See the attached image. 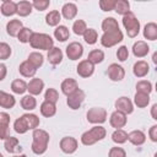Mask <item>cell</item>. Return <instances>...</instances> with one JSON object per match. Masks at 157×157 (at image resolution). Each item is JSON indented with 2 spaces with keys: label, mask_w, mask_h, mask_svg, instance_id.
<instances>
[{
  "label": "cell",
  "mask_w": 157,
  "mask_h": 157,
  "mask_svg": "<svg viewBox=\"0 0 157 157\" xmlns=\"http://www.w3.org/2000/svg\"><path fill=\"white\" fill-rule=\"evenodd\" d=\"M39 125V118L36 114L32 113H26L21 115L18 119L15 120L13 123V129L18 134H25L28 130H34Z\"/></svg>",
  "instance_id": "1"
},
{
  "label": "cell",
  "mask_w": 157,
  "mask_h": 157,
  "mask_svg": "<svg viewBox=\"0 0 157 157\" xmlns=\"http://www.w3.org/2000/svg\"><path fill=\"white\" fill-rule=\"evenodd\" d=\"M32 137H33V142H32V151H33V153L43 155L47 151V148H48V144H49V140H50L49 134L45 130L34 129L33 134H32Z\"/></svg>",
  "instance_id": "2"
},
{
  "label": "cell",
  "mask_w": 157,
  "mask_h": 157,
  "mask_svg": "<svg viewBox=\"0 0 157 157\" xmlns=\"http://www.w3.org/2000/svg\"><path fill=\"white\" fill-rule=\"evenodd\" d=\"M105 129L101 125H96L93 128H91L90 130L85 131L82 135H81V142L85 145V146H91L93 144H96L97 141H101L105 137Z\"/></svg>",
  "instance_id": "3"
},
{
  "label": "cell",
  "mask_w": 157,
  "mask_h": 157,
  "mask_svg": "<svg viewBox=\"0 0 157 157\" xmlns=\"http://www.w3.org/2000/svg\"><path fill=\"white\" fill-rule=\"evenodd\" d=\"M29 44L33 49H42V50H50L54 47V40L49 34L45 33H37L33 32Z\"/></svg>",
  "instance_id": "4"
},
{
  "label": "cell",
  "mask_w": 157,
  "mask_h": 157,
  "mask_svg": "<svg viewBox=\"0 0 157 157\" xmlns=\"http://www.w3.org/2000/svg\"><path fill=\"white\" fill-rule=\"evenodd\" d=\"M123 26L125 27L126 33L130 38L136 37L140 32V22L131 11L123 16Z\"/></svg>",
  "instance_id": "5"
},
{
  "label": "cell",
  "mask_w": 157,
  "mask_h": 157,
  "mask_svg": "<svg viewBox=\"0 0 157 157\" xmlns=\"http://www.w3.org/2000/svg\"><path fill=\"white\" fill-rule=\"evenodd\" d=\"M123 32L120 29L118 31H113V32H104L101 37V43L103 47L105 48H110L114 47L115 44L120 43L123 40Z\"/></svg>",
  "instance_id": "6"
},
{
  "label": "cell",
  "mask_w": 157,
  "mask_h": 157,
  "mask_svg": "<svg viewBox=\"0 0 157 157\" xmlns=\"http://www.w3.org/2000/svg\"><path fill=\"white\" fill-rule=\"evenodd\" d=\"M86 117L91 124H102L107 120V110L101 107H93L87 112Z\"/></svg>",
  "instance_id": "7"
},
{
  "label": "cell",
  "mask_w": 157,
  "mask_h": 157,
  "mask_svg": "<svg viewBox=\"0 0 157 157\" xmlns=\"http://www.w3.org/2000/svg\"><path fill=\"white\" fill-rule=\"evenodd\" d=\"M85 97H86L85 92L81 88H77L74 93H71L70 96H67V105H69V108H71L74 110L75 109H78L81 107L82 102L85 101Z\"/></svg>",
  "instance_id": "8"
},
{
  "label": "cell",
  "mask_w": 157,
  "mask_h": 157,
  "mask_svg": "<svg viewBox=\"0 0 157 157\" xmlns=\"http://www.w3.org/2000/svg\"><path fill=\"white\" fill-rule=\"evenodd\" d=\"M60 150L64 152V153H67V155H71L74 153L77 147H78V144H77V140L72 136H65L60 140Z\"/></svg>",
  "instance_id": "9"
},
{
  "label": "cell",
  "mask_w": 157,
  "mask_h": 157,
  "mask_svg": "<svg viewBox=\"0 0 157 157\" xmlns=\"http://www.w3.org/2000/svg\"><path fill=\"white\" fill-rule=\"evenodd\" d=\"M66 55L70 60H77L83 54V47L78 42H72L66 47Z\"/></svg>",
  "instance_id": "10"
},
{
  "label": "cell",
  "mask_w": 157,
  "mask_h": 157,
  "mask_svg": "<svg viewBox=\"0 0 157 157\" xmlns=\"http://www.w3.org/2000/svg\"><path fill=\"white\" fill-rule=\"evenodd\" d=\"M128 121V118H126V114L119 112V110H115L110 114V118H109V123L113 128L115 129H121L125 126Z\"/></svg>",
  "instance_id": "11"
},
{
  "label": "cell",
  "mask_w": 157,
  "mask_h": 157,
  "mask_svg": "<svg viewBox=\"0 0 157 157\" xmlns=\"http://www.w3.org/2000/svg\"><path fill=\"white\" fill-rule=\"evenodd\" d=\"M115 108H117V110H119L124 114H130L134 110V104L128 97L123 96V97H119L115 101Z\"/></svg>",
  "instance_id": "12"
},
{
  "label": "cell",
  "mask_w": 157,
  "mask_h": 157,
  "mask_svg": "<svg viewBox=\"0 0 157 157\" xmlns=\"http://www.w3.org/2000/svg\"><path fill=\"white\" fill-rule=\"evenodd\" d=\"M76 71L81 77H90L94 72V65L92 63H90L87 59H85V60L78 63Z\"/></svg>",
  "instance_id": "13"
},
{
  "label": "cell",
  "mask_w": 157,
  "mask_h": 157,
  "mask_svg": "<svg viewBox=\"0 0 157 157\" xmlns=\"http://www.w3.org/2000/svg\"><path fill=\"white\" fill-rule=\"evenodd\" d=\"M108 76L112 81H121L125 76V70L118 64H110L108 66Z\"/></svg>",
  "instance_id": "14"
},
{
  "label": "cell",
  "mask_w": 157,
  "mask_h": 157,
  "mask_svg": "<svg viewBox=\"0 0 157 157\" xmlns=\"http://www.w3.org/2000/svg\"><path fill=\"white\" fill-rule=\"evenodd\" d=\"M43 88H44V82H43L40 78H38V77L32 78V80L27 83V91H28L29 94H32V96H38V94H40L42 91H43Z\"/></svg>",
  "instance_id": "15"
},
{
  "label": "cell",
  "mask_w": 157,
  "mask_h": 157,
  "mask_svg": "<svg viewBox=\"0 0 157 157\" xmlns=\"http://www.w3.org/2000/svg\"><path fill=\"white\" fill-rule=\"evenodd\" d=\"M148 52H150V47L144 40H137L132 45V53L136 58H144L148 54Z\"/></svg>",
  "instance_id": "16"
},
{
  "label": "cell",
  "mask_w": 157,
  "mask_h": 157,
  "mask_svg": "<svg viewBox=\"0 0 157 157\" xmlns=\"http://www.w3.org/2000/svg\"><path fill=\"white\" fill-rule=\"evenodd\" d=\"M9 125H10V115L7 113H0V139L5 140L9 137Z\"/></svg>",
  "instance_id": "17"
},
{
  "label": "cell",
  "mask_w": 157,
  "mask_h": 157,
  "mask_svg": "<svg viewBox=\"0 0 157 157\" xmlns=\"http://www.w3.org/2000/svg\"><path fill=\"white\" fill-rule=\"evenodd\" d=\"M61 92L66 96H70L71 93H74L77 88H78V85H77V81L69 77V78H65L63 82H61Z\"/></svg>",
  "instance_id": "18"
},
{
  "label": "cell",
  "mask_w": 157,
  "mask_h": 157,
  "mask_svg": "<svg viewBox=\"0 0 157 157\" xmlns=\"http://www.w3.org/2000/svg\"><path fill=\"white\" fill-rule=\"evenodd\" d=\"M150 71V66L146 61L144 60H139L134 64V67H132V72L136 77H145Z\"/></svg>",
  "instance_id": "19"
},
{
  "label": "cell",
  "mask_w": 157,
  "mask_h": 157,
  "mask_svg": "<svg viewBox=\"0 0 157 157\" xmlns=\"http://www.w3.org/2000/svg\"><path fill=\"white\" fill-rule=\"evenodd\" d=\"M128 140L135 146H141L146 141V135L141 130H134L128 134Z\"/></svg>",
  "instance_id": "20"
},
{
  "label": "cell",
  "mask_w": 157,
  "mask_h": 157,
  "mask_svg": "<svg viewBox=\"0 0 157 157\" xmlns=\"http://www.w3.org/2000/svg\"><path fill=\"white\" fill-rule=\"evenodd\" d=\"M47 58H48V61L52 65H58L63 60V52H61V49H59L56 47H53L50 50H48Z\"/></svg>",
  "instance_id": "21"
},
{
  "label": "cell",
  "mask_w": 157,
  "mask_h": 157,
  "mask_svg": "<svg viewBox=\"0 0 157 157\" xmlns=\"http://www.w3.org/2000/svg\"><path fill=\"white\" fill-rule=\"evenodd\" d=\"M18 71L23 77H33L37 72V69L28 60H26V61L21 63V65L18 66Z\"/></svg>",
  "instance_id": "22"
},
{
  "label": "cell",
  "mask_w": 157,
  "mask_h": 157,
  "mask_svg": "<svg viewBox=\"0 0 157 157\" xmlns=\"http://www.w3.org/2000/svg\"><path fill=\"white\" fill-rule=\"evenodd\" d=\"M22 27L23 26H22V22L20 20H11L6 25V32L11 37H17V34L20 33V31L22 29Z\"/></svg>",
  "instance_id": "23"
},
{
  "label": "cell",
  "mask_w": 157,
  "mask_h": 157,
  "mask_svg": "<svg viewBox=\"0 0 157 157\" xmlns=\"http://www.w3.org/2000/svg\"><path fill=\"white\" fill-rule=\"evenodd\" d=\"M15 103H16V99L12 94L0 91V107L5 109H11L15 105Z\"/></svg>",
  "instance_id": "24"
},
{
  "label": "cell",
  "mask_w": 157,
  "mask_h": 157,
  "mask_svg": "<svg viewBox=\"0 0 157 157\" xmlns=\"http://www.w3.org/2000/svg\"><path fill=\"white\" fill-rule=\"evenodd\" d=\"M1 13L4 16H12L17 11V4L12 0H5L1 4Z\"/></svg>",
  "instance_id": "25"
},
{
  "label": "cell",
  "mask_w": 157,
  "mask_h": 157,
  "mask_svg": "<svg viewBox=\"0 0 157 157\" xmlns=\"http://www.w3.org/2000/svg\"><path fill=\"white\" fill-rule=\"evenodd\" d=\"M61 15L66 20H72L77 15V6L74 2H66V4H64V6L61 9Z\"/></svg>",
  "instance_id": "26"
},
{
  "label": "cell",
  "mask_w": 157,
  "mask_h": 157,
  "mask_svg": "<svg viewBox=\"0 0 157 157\" xmlns=\"http://www.w3.org/2000/svg\"><path fill=\"white\" fill-rule=\"evenodd\" d=\"M16 4H17V11H16V13H18L21 17H26V16H28L32 12V9H33L32 2L26 1V0H22V1H18Z\"/></svg>",
  "instance_id": "27"
},
{
  "label": "cell",
  "mask_w": 157,
  "mask_h": 157,
  "mask_svg": "<svg viewBox=\"0 0 157 157\" xmlns=\"http://www.w3.org/2000/svg\"><path fill=\"white\" fill-rule=\"evenodd\" d=\"M144 37L148 40L157 39V25L155 22H148L144 27Z\"/></svg>",
  "instance_id": "28"
},
{
  "label": "cell",
  "mask_w": 157,
  "mask_h": 157,
  "mask_svg": "<svg viewBox=\"0 0 157 157\" xmlns=\"http://www.w3.org/2000/svg\"><path fill=\"white\" fill-rule=\"evenodd\" d=\"M55 113H56V105L54 103H50L48 101H44L40 104V114L43 117L50 118V117L55 115Z\"/></svg>",
  "instance_id": "29"
},
{
  "label": "cell",
  "mask_w": 157,
  "mask_h": 157,
  "mask_svg": "<svg viewBox=\"0 0 157 157\" xmlns=\"http://www.w3.org/2000/svg\"><path fill=\"white\" fill-rule=\"evenodd\" d=\"M4 146H5V150L10 153H13L18 150H21L20 147V142L17 140V137H13V136H9L5 139V142H4Z\"/></svg>",
  "instance_id": "30"
},
{
  "label": "cell",
  "mask_w": 157,
  "mask_h": 157,
  "mask_svg": "<svg viewBox=\"0 0 157 157\" xmlns=\"http://www.w3.org/2000/svg\"><path fill=\"white\" fill-rule=\"evenodd\" d=\"M102 29H103V32L118 31V29H119L118 21H117L114 17H107V18H104L103 22H102Z\"/></svg>",
  "instance_id": "31"
},
{
  "label": "cell",
  "mask_w": 157,
  "mask_h": 157,
  "mask_svg": "<svg viewBox=\"0 0 157 157\" xmlns=\"http://www.w3.org/2000/svg\"><path fill=\"white\" fill-rule=\"evenodd\" d=\"M54 37L55 39H58L59 42H65L66 39H69L70 37V32L69 28L66 26H58L54 29Z\"/></svg>",
  "instance_id": "32"
},
{
  "label": "cell",
  "mask_w": 157,
  "mask_h": 157,
  "mask_svg": "<svg viewBox=\"0 0 157 157\" xmlns=\"http://www.w3.org/2000/svg\"><path fill=\"white\" fill-rule=\"evenodd\" d=\"M60 20H61V13H60L58 10H53V11H50V12L45 16V22H47V25H49V26H52V27L58 26L59 22H60Z\"/></svg>",
  "instance_id": "33"
},
{
  "label": "cell",
  "mask_w": 157,
  "mask_h": 157,
  "mask_svg": "<svg viewBox=\"0 0 157 157\" xmlns=\"http://www.w3.org/2000/svg\"><path fill=\"white\" fill-rule=\"evenodd\" d=\"M103 59H104V53L101 49H93V50H91L88 53V56H87V60L90 63H92L93 65L102 63Z\"/></svg>",
  "instance_id": "34"
},
{
  "label": "cell",
  "mask_w": 157,
  "mask_h": 157,
  "mask_svg": "<svg viewBox=\"0 0 157 157\" xmlns=\"http://www.w3.org/2000/svg\"><path fill=\"white\" fill-rule=\"evenodd\" d=\"M37 105V101L32 94H26L21 99V107L26 110H33Z\"/></svg>",
  "instance_id": "35"
},
{
  "label": "cell",
  "mask_w": 157,
  "mask_h": 157,
  "mask_svg": "<svg viewBox=\"0 0 157 157\" xmlns=\"http://www.w3.org/2000/svg\"><path fill=\"white\" fill-rule=\"evenodd\" d=\"M134 103H135V105H137L139 108H145V107H147V104L150 103V94L141 93V92H136V94H135V97H134Z\"/></svg>",
  "instance_id": "36"
},
{
  "label": "cell",
  "mask_w": 157,
  "mask_h": 157,
  "mask_svg": "<svg viewBox=\"0 0 157 157\" xmlns=\"http://www.w3.org/2000/svg\"><path fill=\"white\" fill-rule=\"evenodd\" d=\"M11 90H12L13 93L22 94V93H25L27 91V83H26V81L20 80V78L13 80L12 83H11Z\"/></svg>",
  "instance_id": "37"
},
{
  "label": "cell",
  "mask_w": 157,
  "mask_h": 157,
  "mask_svg": "<svg viewBox=\"0 0 157 157\" xmlns=\"http://www.w3.org/2000/svg\"><path fill=\"white\" fill-rule=\"evenodd\" d=\"M112 140L115 144L121 145V144H124V142L128 141V134L123 129H115V131L112 134Z\"/></svg>",
  "instance_id": "38"
},
{
  "label": "cell",
  "mask_w": 157,
  "mask_h": 157,
  "mask_svg": "<svg viewBox=\"0 0 157 157\" xmlns=\"http://www.w3.org/2000/svg\"><path fill=\"white\" fill-rule=\"evenodd\" d=\"M114 10L117 11V13L124 16V15H126L128 12H130V4H129V1H126V0H118V1H115Z\"/></svg>",
  "instance_id": "39"
},
{
  "label": "cell",
  "mask_w": 157,
  "mask_h": 157,
  "mask_svg": "<svg viewBox=\"0 0 157 157\" xmlns=\"http://www.w3.org/2000/svg\"><path fill=\"white\" fill-rule=\"evenodd\" d=\"M36 69H38V67H40L42 65H43V61H44V59H43V55L40 54V53H38V52H33V53H31L29 55H28V59H27Z\"/></svg>",
  "instance_id": "40"
},
{
  "label": "cell",
  "mask_w": 157,
  "mask_h": 157,
  "mask_svg": "<svg viewBox=\"0 0 157 157\" xmlns=\"http://www.w3.org/2000/svg\"><path fill=\"white\" fill-rule=\"evenodd\" d=\"M83 39L87 44H94L98 39V33L93 28H87L86 32L83 33Z\"/></svg>",
  "instance_id": "41"
},
{
  "label": "cell",
  "mask_w": 157,
  "mask_h": 157,
  "mask_svg": "<svg viewBox=\"0 0 157 157\" xmlns=\"http://www.w3.org/2000/svg\"><path fill=\"white\" fill-rule=\"evenodd\" d=\"M152 91V83L147 80H141L136 83V92H141V93H146L150 94Z\"/></svg>",
  "instance_id": "42"
},
{
  "label": "cell",
  "mask_w": 157,
  "mask_h": 157,
  "mask_svg": "<svg viewBox=\"0 0 157 157\" xmlns=\"http://www.w3.org/2000/svg\"><path fill=\"white\" fill-rule=\"evenodd\" d=\"M86 29H87V26H86V22L83 20H76L72 25V31L77 36H83Z\"/></svg>",
  "instance_id": "43"
},
{
  "label": "cell",
  "mask_w": 157,
  "mask_h": 157,
  "mask_svg": "<svg viewBox=\"0 0 157 157\" xmlns=\"http://www.w3.org/2000/svg\"><path fill=\"white\" fill-rule=\"evenodd\" d=\"M33 34V31L31 28L27 27H22V29L20 31V33L17 34V38L21 43H29V39Z\"/></svg>",
  "instance_id": "44"
},
{
  "label": "cell",
  "mask_w": 157,
  "mask_h": 157,
  "mask_svg": "<svg viewBox=\"0 0 157 157\" xmlns=\"http://www.w3.org/2000/svg\"><path fill=\"white\" fill-rule=\"evenodd\" d=\"M44 98H45V101H48V102L55 104V103L58 102V99H59V93H58V91H56L55 88H48V90L45 91Z\"/></svg>",
  "instance_id": "45"
},
{
  "label": "cell",
  "mask_w": 157,
  "mask_h": 157,
  "mask_svg": "<svg viewBox=\"0 0 157 157\" xmlns=\"http://www.w3.org/2000/svg\"><path fill=\"white\" fill-rule=\"evenodd\" d=\"M11 55V48L7 43L5 42H0V59L1 60H6L9 59Z\"/></svg>",
  "instance_id": "46"
},
{
  "label": "cell",
  "mask_w": 157,
  "mask_h": 157,
  "mask_svg": "<svg viewBox=\"0 0 157 157\" xmlns=\"http://www.w3.org/2000/svg\"><path fill=\"white\" fill-rule=\"evenodd\" d=\"M50 5V1L49 0H34L33 2H32V6L36 9V10H38V11H44V10H47V7Z\"/></svg>",
  "instance_id": "47"
},
{
  "label": "cell",
  "mask_w": 157,
  "mask_h": 157,
  "mask_svg": "<svg viewBox=\"0 0 157 157\" xmlns=\"http://www.w3.org/2000/svg\"><path fill=\"white\" fill-rule=\"evenodd\" d=\"M115 6V0H101L99 1V7L103 11H112L114 10Z\"/></svg>",
  "instance_id": "48"
},
{
  "label": "cell",
  "mask_w": 157,
  "mask_h": 157,
  "mask_svg": "<svg viewBox=\"0 0 157 157\" xmlns=\"http://www.w3.org/2000/svg\"><path fill=\"white\" fill-rule=\"evenodd\" d=\"M108 157H126V152L121 147H118V146L117 147H112L109 150Z\"/></svg>",
  "instance_id": "49"
},
{
  "label": "cell",
  "mask_w": 157,
  "mask_h": 157,
  "mask_svg": "<svg viewBox=\"0 0 157 157\" xmlns=\"http://www.w3.org/2000/svg\"><path fill=\"white\" fill-rule=\"evenodd\" d=\"M128 56H129V50H128V48H126L125 45L119 47L118 50H117V58H118L120 61H125V60L128 59Z\"/></svg>",
  "instance_id": "50"
},
{
  "label": "cell",
  "mask_w": 157,
  "mask_h": 157,
  "mask_svg": "<svg viewBox=\"0 0 157 157\" xmlns=\"http://www.w3.org/2000/svg\"><path fill=\"white\" fill-rule=\"evenodd\" d=\"M148 136H150V139H151L153 142L157 141V125H152V126H151V129H150V131H148Z\"/></svg>",
  "instance_id": "51"
},
{
  "label": "cell",
  "mask_w": 157,
  "mask_h": 157,
  "mask_svg": "<svg viewBox=\"0 0 157 157\" xmlns=\"http://www.w3.org/2000/svg\"><path fill=\"white\" fill-rule=\"evenodd\" d=\"M6 74H7V69H6V65H4V64H0V81H2V80L6 77Z\"/></svg>",
  "instance_id": "52"
},
{
  "label": "cell",
  "mask_w": 157,
  "mask_h": 157,
  "mask_svg": "<svg viewBox=\"0 0 157 157\" xmlns=\"http://www.w3.org/2000/svg\"><path fill=\"white\" fill-rule=\"evenodd\" d=\"M151 115H152V119L157 120V104H153L152 108H151Z\"/></svg>",
  "instance_id": "53"
},
{
  "label": "cell",
  "mask_w": 157,
  "mask_h": 157,
  "mask_svg": "<svg viewBox=\"0 0 157 157\" xmlns=\"http://www.w3.org/2000/svg\"><path fill=\"white\" fill-rule=\"evenodd\" d=\"M156 56H157V54L155 53V54H153V58H152V60H153V63H156Z\"/></svg>",
  "instance_id": "54"
},
{
  "label": "cell",
  "mask_w": 157,
  "mask_h": 157,
  "mask_svg": "<svg viewBox=\"0 0 157 157\" xmlns=\"http://www.w3.org/2000/svg\"><path fill=\"white\" fill-rule=\"evenodd\" d=\"M13 157H27L26 155H18V156H13Z\"/></svg>",
  "instance_id": "55"
},
{
  "label": "cell",
  "mask_w": 157,
  "mask_h": 157,
  "mask_svg": "<svg viewBox=\"0 0 157 157\" xmlns=\"http://www.w3.org/2000/svg\"><path fill=\"white\" fill-rule=\"evenodd\" d=\"M0 157H4V156H2V155H1V153H0Z\"/></svg>",
  "instance_id": "56"
}]
</instances>
